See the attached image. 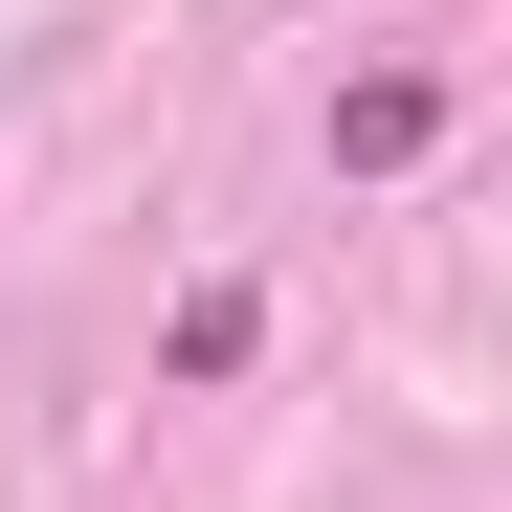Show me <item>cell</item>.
<instances>
[{
    "label": "cell",
    "mask_w": 512,
    "mask_h": 512,
    "mask_svg": "<svg viewBox=\"0 0 512 512\" xmlns=\"http://www.w3.org/2000/svg\"><path fill=\"white\" fill-rule=\"evenodd\" d=\"M401 156H446V90L423 67H357L334 90V179H401Z\"/></svg>",
    "instance_id": "6da1fadb"
},
{
    "label": "cell",
    "mask_w": 512,
    "mask_h": 512,
    "mask_svg": "<svg viewBox=\"0 0 512 512\" xmlns=\"http://www.w3.org/2000/svg\"><path fill=\"white\" fill-rule=\"evenodd\" d=\"M268 357V290H179V379H245Z\"/></svg>",
    "instance_id": "7a4b0ae2"
}]
</instances>
